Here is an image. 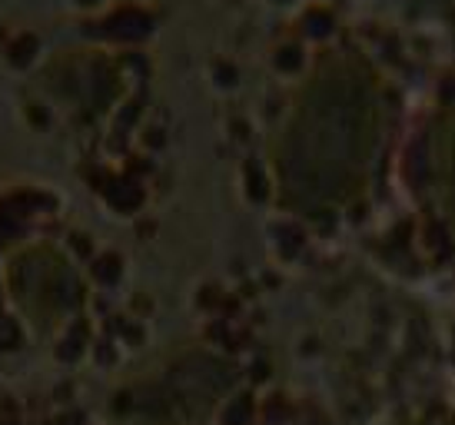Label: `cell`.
I'll return each mask as SVG.
<instances>
[{
  "label": "cell",
  "instance_id": "obj_2",
  "mask_svg": "<svg viewBox=\"0 0 455 425\" xmlns=\"http://www.w3.org/2000/svg\"><path fill=\"white\" fill-rule=\"evenodd\" d=\"M426 180L439 220L455 243V97L432 113L426 130Z\"/></svg>",
  "mask_w": 455,
  "mask_h": 425
},
{
  "label": "cell",
  "instance_id": "obj_1",
  "mask_svg": "<svg viewBox=\"0 0 455 425\" xmlns=\"http://www.w3.org/2000/svg\"><path fill=\"white\" fill-rule=\"evenodd\" d=\"M386 93L366 60H339L319 76L286 140V180L313 203L363 193L379 153Z\"/></svg>",
  "mask_w": 455,
  "mask_h": 425
},
{
  "label": "cell",
  "instance_id": "obj_4",
  "mask_svg": "<svg viewBox=\"0 0 455 425\" xmlns=\"http://www.w3.org/2000/svg\"><path fill=\"white\" fill-rule=\"evenodd\" d=\"M452 356H455V325H452Z\"/></svg>",
  "mask_w": 455,
  "mask_h": 425
},
{
  "label": "cell",
  "instance_id": "obj_3",
  "mask_svg": "<svg viewBox=\"0 0 455 425\" xmlns=\"http://www.w3.org/2000/svg\"><path fill=\"white\" fill-rule=\"evenodd\" d=\"M405 425H455V409H426Z\"/></svg>",
  "mask_w": 455,
  "mask_h": 425
}]
</instances>
